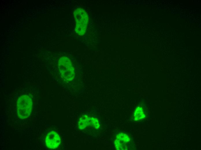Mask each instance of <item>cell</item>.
Masks as SVG:
<instances>
[{
  "label": "cell",
  "instance_id": "obj_1",
  "mask_svg": "<svg viewBox=\"0 0 201 150\" xmlns=\"http://www.w3.org/2000/svg\"><path fill=\"white\" fill-rule=\"evenodd\" d=\"M74 14L76 22L75 31L79 35H83L85 33L87 26L88 15L86 11L81 8L75 9Z\"/></svg>",
  "mask_w": 201,
  "mask_h": 150
},
{
  "label": "cell",
  "instance_id": "obj_2",
  "mask_svg": "<svg viewBox=\"0 0 201 150\" xmlns=\"http://www.w3.org/2000/svg\"><path fill=\"white\" fill-rule=\"evenodd\" d=\"M32 108V103L31 98L27 95L20 97L17 104V113L18 117L24 119L30 115Z\"/></svg>",
  "mask_w": 201,
  "mask_h": 150
},
{
  "label": "cell",
  "instance_id": "obj_3",
  "mask_svg": "<svg viewBox=\"0 0 201 150\" xmlns=\"http://www.w3.org/2000/svg\"><path fill=\"white\" fill-rule=\"evenodd\" d=\"M58 67L62 76L68 80H71L74 77L73 67L70 60L66 57H62L59 59Z\"/></svg>",
  "mask_w": 201,
  "mask_h": 150
},
{
  "label": "cell",
  "instance_id": "obj_4",
  "mask_svg": "<svg viewBox=\"0 0 201 150\" xmlns=\"http://www.w3.org/2000/svg\"><path fill=\"white\" fill-rule=\"evenodd\" d=\"M130 141V138L125 133H119L116 136L114 141L116 149L118 150H127L128 144Z\"/></svg>",
  "mask_w": 201,
  "mask_h": 150
},
{
  "label": "cell",
  "instance_id": "obj_5",
  "mask_svg": "<svg viewBox=\"0 0 201 150\" xmlns=\"http://www.w3.org/2000/svg\"><path fill=\"white\" fill-rule=\"evenodd\" d=\"M60 138L59 135L54 131H51L47 135L46 138V144L50 149H55L59 145Z\"/></svg>",
  "mask_w": 201,
  "mask_h": 150
},
{
  "label": "cell",
  "instance_id": "obj_6",
  "mask_svg": "<svg viewBox=\"0 0 201 150\" xmlns=\"http://www.w3.org/2000/svg\"><path fill=\"white\" fill-rule=\"evenodd\" d=\"M134 119L135 121L140 120L145 117L144 110L141 106H138L135 109L134 114Z\"/></svg>",
  "mask_w": 201,
  "mask_h": 150
},
{
  "label": "cell",
  "instance_id": "obj_7",
  "mask_svg": "<svg viewBox=\"0 0 201 150\" xmlns=\"http://www.w3.org/2000/svg\"><path fill=\"white\" fill-rule=\"evenodd\" d=\"M89 117L86 115H83L79 119L78 123V127L80 129L85 128L89 124Z\"/></svg>",
  "mask_w": 201,
  "mask_h": 150
},
{
  "label": "cell",
  "instance_id": "obj_8",
  "mask_svg": "<svg viewBox=\"0 0 201 150\" xmlns=\"http://www.w3.org/2000/svg\"><path fill=\"white\" fill-rule=\"evenodd\" d=\"M88 124L96 129L98 128L100 126L97 119L94 118H92L89 119Z\"/></svg>",
  "mask_w": 201,
  "mask_h": 150
}]
</instances>
